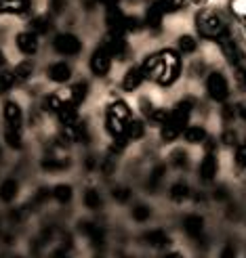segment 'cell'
<instances>
[{
	"mask_svg": "<svg viewBox=\"0 0 246 258\" xmlns=\"http://www.w3.org/2000/svg\"><path fill=\"white\" fill-rule=\"evenodd\" d=\"M189 111H191V101H181L179 105L175 107V111L168 113V120H166V124H164V128H162V139L166 141V143L175 141L181 133L185 131Z\"/></svg>",
	"mask_w": 246,
	"mask_h": 258,
	"instance_id": "cell-1",
	"label": "cell"
},
{
	"mask_svg": "<svg viewBox=\"0 0 246 258\" xmlns=\"http://www.w3.org/2000/svg\"><path fill=\"white\" fill-rule=\"evenodd\" d=\"M162 57V72L158 76V82L160 84H171L177 80L179 76V59L175 53H171V50H166V53L160 55Z\"/></svg>",
	"mask_w": 246,
	"mask_h": 258,
	"instance_id": "cell-2",
	"label": "cell"
},
{
	"mask_svg": "<svg viewBox=\"0 0 246 258\" xmlns=\"http://www.w3.org/2000/svg\"><path fill=\"white\" fill-rule=\"evenodd\" d=\"M53 46L59 55H78L82 50V42L74 34H59L55 38Z\"/></svg>",
	"mask_w": 246,
	"mask_h": 258,
	"instance_id": "cell-3",
	"label": "cell"
},
{
	"mask_svg": "<svg viewBox=\"0 0 246 258\" xmlns=\"http://www.w3.org/2000/svg\"><path fill=\"white\" fill-rule=\"evenodd\" d=\"M206 88H209V95L215 99V101H225L227 95H229V88H227V80L223 78V74H217L213 72L206 80Z\"/></svg>",
	"mask_w": 246,
	"mask_h": 258,
	"instance_id": "cell-4",
	"label": "cell"
},
{
	"mask_svg": "<svg viewBox=\"0 0 246 258\" xmlns=\"http://www.w3.org/2000/svg\"><path fill=\"white\" fill-rule=\"evenodd\" d=\"M198 30L204 34V36H213V38H217L221 32H225V28H223V21L219 19L217 15H202V17H198Z\"/></svg>",
	"mask_w": 246,
	"mask_h": 258,
	"instance_id": "cell-5",
	"label": "cell"
},
{
	"mask_svg": "<svg viewBox=\"0 0 246 258\" xmlns=\"http://www.w3.org/2000/svg\"><path fill=\"white\" fill-rule=\"evenodd\" d=\"M110 66H112V55L103 46H99L93 53V59H90V70L97 76H106L110 72Z\"/></svg>",
	"mask_w": 246,
	"mask_h": 258,
	"instance_id": "cell-6",
	"label": "cell"
},
{
	"mask_svg": "<svg viewBox=\"0 0 246 258\" xmlns=\"http://www.w3.org/2000/svg\"><path fill=\"white\" fill-rule=\"evenodd\" d=\"M101 46L106 48L112 57L122 59V57L126 55V44H124V40H122L120 34H110V36H106V40H103Z\"/></svg>",
	"mask_w": 246,
	"mask_h": 258,
	"instance_id": "cell-7",
	"label": "cell"
},
{
	"mask_svg": "<svg viewBox=\"0 0 246 258\" xmlns=\"http://www.w3.org/2000/svg\"><path fill=\"white\" fill-rule=\"evenodd\" d=\"M124 23H126V17L122 15V11L118 7H114V9H108V28L112 34H120L126 30L124 28Z\"/></svg>",
	"mask_w": 246,
	"mask_h": 258,
	"instance_id": "cell-8",
	"label": "cell"
},
{
	"mask_svg": "<svg viewBox=\"0 0 246 258\" xmlns=\"http://www.w3.org/2000/svg\"><path fill=\"white\" fill-rule=\"evenodd\" d=\"M17 48L21 50V53L25 55H32L36 53V48H38V38L34 32H21L17 36Z\"/></svg>",
	"mask_w": 246,
	"mask_h": 258,
	"instance_id": "cell-9",
	"label": "cell"
},
{
	"mask_svg": "<svg viewBox=\"0 0 246 258\" xmlns=\"http://www.w3.org/2000/svg\"><path fill=\"white\" fill-rule=\"evenodd\" d=\"M183 229H185V233H187L189 237H200V235H202V229H204L202 216H198V214H189V216H185Z\"/></svg>",
	"mask_w": 246,
	"mask_h": 258,
	"instance_id": "cell-10",
	"label": "cell"
},
{
	"mask_svg": "<svg viewBox=\"0 0 246 258\" xmlns=\"http://www.w3.org/2000/svg\"><path fill=\"white\" fill-rule=\"evenodd\" d=\"M5 120L9 126L19 128L21 126V109L15 101H7L5 103Z\"/></svg>",
	"mask_w": 246,
	"mask_h": 258,
	"instance_id": "cell-11",
	"label": "cell"
},
{
	"mask_svg": "<svg viewBox=\"0 0 246 258\" xmlns=\"http://www.w3.org/2000/svg\"><path fill=\"white\" fill-rule=\"evenodd\" d=\"M70 76H72V70L68 63H53V66L48 68V78L53 82H66V80H70Z\"/></svg>",
	"mask_w": 246,
	"mask_h": 258,
	"instance_id": "cell-12",
	"label": "cell"
},
{
	"mask_svg": "<svg viewBox=\"0 0 246 258\" xmlns=\"http://www.w3.org/2000/svg\"><path fill=\"white\" fill-rule=\"evenodd\" d=\"M57 113H59V120L66 126L78 124V109H76V103H63V107Z\"/></svg>",
	"mask_w": 246,
	"mask_h": 258,
	"instance_id": "cell-13",
	"label": "cell"
},
{
	"mask_svg": "<svg viewBox=\"0 0 246 258\" xmlns=\"http://www.w3.org/2000/svg\"><path fill=\"white\" fill-rule=\"evenodd\" d=\"M143 72H141V68H131L126 72V76H124V80H122V86H124V90H135L141 82H143Z\"/></svg>",
	"mask_w": 246,
	"mask_h": 258,
	"instance_id": "cell-14",
	"label": "cell"
},
{
	"mask_svg": "<svg viewBox=\"0 0 246 258\" xmlns=\"http://www.w3.org/2000/svg\"><path fill=\"white\" fill-rule=\"evenodd\" d=\"M215 174H217V158L213 156V153H206V158L200 164V176L204 180H213Z\"/></svg>",
	"mask_w": 246,
	"mask_h": 258,
	"instance_id": "cell-15",
	"label": "cell"
},
{
	"mask_svg": "<svg viewBox=\"0 0 246 258\" xmlns=\"http://www.w3.org/2000/svg\"><path fill=\"white\" fill-rule=\"evenodd\" d=\"M80 231H84V233L88 235V239H90V243H93V246H101L103 237H106L103 229L97 227V225H93V223H82V225H80Z\"/></svg>",
	"mask_w": 246,
	"mask_h": 258,
	"instance_id": "cell-16",
	"label": "cell"
},
{
	"mask_svg": "<svg viewBox=\"0 0 246 258\" xmlns=\"http://www.w3.org/2000/svg\"><path fill=\"white\" fill-rule=\"evenodd\" d=\"M30 0H0V13H25Z\"/></svg>",
	"mask_w": 246,
	"mask_h": 258,
	"instance_id": "cell-17",
	"label": "cell"
},
{
	"mask_svg": "<svg viewBox=\"0 0 246 258\" xmlns=\"http://www.w3.org/2000/svg\"><path fill=\"white\" fill-rule=\"evenodd\" d=\"M17 191H19V185H17V180L15 178H7L3 185H0V200L3 202H13L17 196Z\"/></svg>",
	"mask_w": 246,
	"mask_h": 258,
	"instance_id": "cell-18",
	"label": "cell"
},
{
	"mask_svg": "<svg viewBox=\"0 0 246 258\" xmlns=\"http://www.w3.org/2000/svg\"><path fill=\"white\" fill-rule=\"evenodd\" d=\"M106 126H108V133L112 137H122L126 133V122L116 118V115H112V113H108V124Z\"/></svg>",
	"mask_w": 246,
	"mask_h": 258,
	"instance_id": "cell-19",
	"label": "cell"
},
{
	"mask_svg": "<svg viewBox=\"0 0 246 258\" xmlns=\"http://www.w3.org/2000/svg\"><path fill=\"white\" fill-rule=\"evenodd\" d=\"M5 141H7V145L13 147V149H21V133H19V128H13V126H7V131H5Z\"/></svg>",
	"mask_w": 246,
	"mask_h": 258,
	"instance_id": "cell-20",
	"label": "cell"
},
{
	"mask_svg": "<svg viewBox=\"0 0 246 258\" xmlns=\"http://www.w3.org/2000/svg\"><path fill=\"white\" fill-rule=\"evenodd\" d=\"M145 241L150 243V246H156V248H162L168 243V235L164 233V231L156 229V231H150V233H145Z\"/></svg>",
	"mask_w": 246,
	"mask_h": 258,
	"instance_id": "cell-21",
	"label": "cell"
},
{
	"mask_svg": "<svg viewBox=\"0 0 246 258\" xmlns=\"http://www.w3.org/2000/svg\"><path fill=\"white\" fill-rule=\"evenodd\" d=\"M143 137V122H139V120H128L126 122V139H141Z\"/></svg>",
	"mask_w": 246,
	"mask_h": 258,
	"instance_id": "cell-22",
	"label": "cell"
},
{
	"mask_svg": "<svg viewBox=\"0 0 246 258\" xmlns=\"http://www.w3.org/2000/svg\"><path fill=\"white\" fill-rule=\"evenodd\" d=\"M209 137H206V131L200 126H191V128H185V141H189V143H202V141H206Z\"/></svg>",
	"mask_w": 246,
	"mask_h": 258,
	"instance_id": "cell-23",
	"label": "cell"
},
{
	"mask_svg": "<svg viewBox=\"0 0 246 258\" xmlns=\"http://www.w3.org/2000/svg\"><path fill=\"white\" fill-rule=\"evenodd\" d=\"M51 30V21L46 17H36L30 21V32H34L36 36H40V34H48Z\"/></svg>",
	"mask_w": 246,
	"mask_h": 258,
	"instance_id": "cell-24",
	"label": "cell"
},
{
	"mask_svg": "<svg viewBox=\"0 0 246 258\" xmlns=\"http://www.w3.org/2000/svg\"><path fill=\"white\" fill-rule=\"evenodd\" d=\"M162 15H164L162 7H160L158 3H154V5L150 7V11H147V23L154 25V28H158L160 21H162Z\"/></svg>",
	"mask_w": 246,
	"mask_h": 258,
	"instance_id": "cell-25",
	"label": "cell"
},
{
	"mask_svg": "<svg viewBox=\"0 0 246 258\" xmlns=\"http://www.w3.org/2000/svg\"><path fill=\"white\" fill-rule=\"evenodd\" d=\"M53 198L59 202V204H68L72 200V187L70 185H57L53 189Z\"/></svg>",
	"mask_w": 246,
	"mask_h": 258,
	"instance_id": "cell-26",
	"label": "cell"
},
{
	"mask_svg": "<svg viewBox=\"0 0 246 258\" xmlns=\"http://www.w3.org/2000/svg\"><path fill=\"white\" fill-rule=\"evenodd\" d=\"M187 196H189V187H187L185 183H175V185L171 187V198H173L175 202H183Z\"/></svg>",
	"mask_w": 246,
	"mask_h": 258,
	"instance_id": "cell-27",
	"label": "cell"
},
{
	"mask_svg": "<svg viewBox=\"0 0 246 258\" xmlns=\"http://www.w3.org/2000/svg\"><path fill=\"white\" fill-rule=\"evenodd\" d=\"M84 204H86V208L97 210V208H101V196H99L95 189H88L84 193Z\"/></svg>",
	"mask_w": 246,
	"mask_h": 258,
	"instance_id": "cell-28",
	"label": "cell"
},
{
	"mask_svg": "<svg viewBox=\"0 0 246 258\" xmlns=\"http://www.w3.org/2000/svg\"><path fill=\"white\" fill-rule=\"evenodd\" d=\"M70 162L68 160H53V158H48V160H42V168L48 170V172H55V170H63V168H68Z\"/></svg>",
	"mask_w": 246,
	"mask_h": 258,
	"instance_id": "cell-29",
	"label": "cell"
},
{
	"mask_svg": "<svg viewBox=\"0 0 246 258\" xmlns=\"http://www.w3.org/2000/svg\"><path fill=\"white\" fill-rule=\"evenodd\" d=\"M110 113L116 115V118L124 120V122H128V115H131V111H128V107H126V103H122V101L114 103V105L110 107Z\"/></svg>",
	"mask_w": 246,
	"mask_h": 258,
	"instance_id": "cell-30",
	"label": "cell"
},
{
	"mask_svg": "<svg viewBox=\"0 0 246 258\" xmlns=\"http://www.w3.org/2000/svg\"><path fill=\"white\" fill-rule=\"evenodd\" d=\"M15 74L13 72H0V93H7V90L13 88V84H15Z\"/></svg>",
	"mask_w": 246,
	"mask_h": 258,
	"instance_id": "cell-31",
	"label": "cell"
},
{
	"mask_svg": "<svg viewBox=\"0 0 246 258\" xmlns=\"http://www.w3.org/2000/svg\"><path fill=\"white\" fill-rule=\"evenodd\" d=\"M86 93H88V84H86V82H78V84H74V88H72L74 103H82V101L86 99Z\"/></svg>",
	"mask_w": 246,
	"mask_h": 258,
	"instance_id": "cell-32",
	"label": "cell"
},
{
	"mask_svg": "<svg viewBox=\"0 0 246 258\" xmlns=\"http://www.w3.org/2000/svg\"><path fill=\"white\" fill-rule=\"evenodd\" d=\"M162 176H164V166H156L154 172H152V176H150V180H147V189L150 191H156V187H158Z\"/></svg>",
	"mask_w": 246,
	"mask_h": 258,
	"instance_id": "cell-33",
	"label": "cell"
},
{
	"mask_svg": "<svg viewBox=\"0 0 246 258\" xmlns=\"http://www.w3.org/2000/svg\"><path fill=\"white\" fill-rule=\"evenodd\" d=\"M150 214H152L150 208H147V206H143V204H139V206H135V208H133V218L137 223H145L150 218Z\"/></svg>",
	"mask_w": 246,
	"mask_h": 258,
	"instance_id": "cell-34",
	"label": "cell"
},
{
	"mask_svg": "<svg viewBox=\"0 0 246 258\" xmlns=\"http://www.w3.org/2000/svg\"><path fill=\"white\" fill-rule=\"evenodd\" d=\"M13 74H15V78H17V80H25V78H28V76L32 74V63H30V61L19 63V66L15 68V72H13Z\"/></svg>",
	"mask_w": 246,
	"mask_h": 258,
	"instance_id": "cell-35",
	"label": "cell"
},
{
	"mask_svg": "<svg viewBox=\"0 0 246 258\" xmlns=\"http://www.w3.org/2000/svg\"><path fill=\"white\" fill-rule=\"evenodd\" d=\"M196 40H193L191 36H183V38H179V48L183 50V53H193L196 50Z\"/></svg>",
	"mask_w": 246,
	"mask_h": 258,
	"instance_id": "cell-36",
	"label": "cell"
},
{
	"mask_svg": "<svg viewBox=\"0 0 246 258\" xmlns=\"http://www.w3.org/2000/svg\"><path fill=\"white\" fill-rule=\"evenodd\" d=\"M147 115H150V122H154V124H166V120H168V113L164 109H152Z\"/></svg>",
	"mask_w": 246,
	"mask_h": 258,
	"instance_id": "cell-37",
	"label": "cell"
},
{
	"mask_svg": "<svg viewBox=\"0 0 246 258\" xmlns=\"http://www.w3.org/2000/svg\"><path fill=\"white\" fill-rule=\"evenodd\" d=\"M44 107L51 109V111H59V109L63 107V101H61L57 95H51V97H46V101H44Z\"/></svg>",
	"mask_w": 246,
	"mask_h": 258,
	"instance_id": "cell-38",
	"label": "cell"
},
{
	"mask_svg": "<svg viewBox=\"0 0 246 258\" xmlns=\"http://www.w3.org/2000/svg\"><path fill=\"white\" fill-rule=\"evenodd\" d=\"M112 196H114V200L116 202H128V198H131V189H126V187H116L114 191H112Z\"/></svg>",
	"mask_w": 246,
	"mask_h": 258,
	"instance_id": "cell-39",
	"label": "cell"
},
{
	"mask_svg": "<svg viewBox=\"0 0 246 258\" xmlns=\"http://www.w3.org/2000/svg\"><path fill=\"white\" fill-rule=\"evenodd\" d=\"M158 5L162 7L164 13H171L175 9H179L181 5H183V0H158Z\"/></svg>",
	"mask_w": 246,
	"mask_h": 258,
	"instance_id": "cell-40",
	"label": "cell"
},
{
	"mask_svg": "<svg viewBox=\"0 0 246 258\" xmlns=\"http://www.w3.org/2000/svg\"><path fill=\"white\" fill-rule=\"evenodd\" d=\"M236 166H238V168H246V141L236 151Z\"/></svg>",
	"mask_w": 246,
	"mask_h": 258,
	"instance_id": "cell-41",
	"label": "cell"
},
{
	"mask_svg": "<svg viewBox=\"0 0 246 258\" xmlns=\"http://www.w3.org/2000/svg\"><path fill=\"white\" fill-rule=\"evenodd\" d=\"M28 204L23 206V208H17V210H13L11 212V221H15V223H23L25 221V216H28Z\"/></svg>",
	"mask_w": 246,
	"mask_h": 258,
	"instance_id": "cell-42",
	"label": "cell"
},
{
	"mask_svg": "<svg viewBox=\"0 0 246 258\" xmlns=\"http://www.w3.org/2000/svg\"><path fill=\"white\" fill-rule=\"evenodd\" d=\"M173 164L177 166V168H185V166H187L185 153H183V151H175V153H173Z\"/></svg>",
	"mask_w": 246,
	"mask_h": 258,
	"instance_id": "cell-43",
	"label": "cell"
},
{
	"mask_svg": "<svg viewBox=\"0 0 246 258\" xmlns=\"http://www.w3.org/2000/svg\"><path fill=\"white\" fill-rule=\"evenodd\" d=\"M124 145H126V139H124V137H116L114 145L110 147V153H120V151L124 149Z\"/></svg>",
	"mask_w": 246,
	"mask_h": 258,
	"instance_id": "cell-44",
	"label": "cell"
},
{
	"mask_svg": "<svg viewBox=\"0 0 246 258\" xmlns=\"http://www.w3.org/2000/svg\"><path fill=\"white\" fill-rule=\"evenodd\" d=\"M46 198H51V191L46 187H40V191L36 193V198H34V204H42Z\"/></svg>",
	"mask_w": 246,
	"mask_h": 258,
	"instance_id": "cell-45",
	"label": "cell"
},
{
	"mask_svg": "<svg viewBox=\"0 0 246 258\" xmlns=\"http://www.w3.org/2000/svg\"><path fill=\"white\" fill-rule=\"evenodd\" d=\"M223 118L234 120L236 118V105H223Z\"/></svg>",
	"mask_w": 246,
	"mask_h": 258,
	"instance_id": "cell-46",
	"label": "cell"
},
{
	"mask_svg": "<svg viewBox=\"0 0 246 258\" xmlns=\"http://www.w3.org/2000/svg\"><path fill=\"white\" fill-rule=\"evenodd\" d=\"M124 28H126L128 32H135V30L139 28V19H137V17H126V23H124Z\"/></svg>",
	"mask_w": 246,
	"mask_h": 258,
	"instance_id": "cell-47",
	"label": "cell"
},
{
	"mask_svg": "<svg viewBox=\"0 0 246 258\" xmlns=\"http://www.w3.org/2000/svg\"><path fill=\"white\" fill-rule=\"evenodd\" d=\"M223 143H225V145H234V143H236V133H234V131L223 133Z\"/></svg>",
	"mask_w": 246,
	"mask_h": 258,
	"instance_id": "cell-48",
	"label": "cell"
},
{
	"mask_svg": "<svg viewBox=\"0 0 246 258\" xmlns=\"http://www.w3.org/2000/svg\"><path fill=\"white\" fill-rule=\"evenodd\" d=\"M63 7H66V0H51V9H53V13H61Z\"/></svg>",
	"mask_w": 246,
	"mask_h": 258,
	"instance_id": "cell-49",
	"label": "cell"
},
{
	"mask_svg": "<svg viewBox=\"0 0 246 258\" xmlns=\"http://www.w3.org/2000/svg\"><path fill=\"white\" fill-rule=\"evenodd\" d=\"M221 258H236V250H234V246H225V248L221 250Z\"/></svg>",
	"mask_w": 246,
	"mask_h": 258,
	"instance_id": "cell-50",
	"label": "cell"
},
{
	"mask_svg": "<svg viewBox=\"0 0 246 258\" xmlns=\"http://www.w3.org/2000/svg\"><path fill=\"white\" fill-rule=\"evenodd\" d=\"M236 115H240L242 120H246V105H244V103H238V105H236Z\"/></svg>",
	"mask_w": 246,
	"mask_h": 258,
	"instance_id": "cell-51",
	"label": "cell"
},
{
	"mask_svg": "<svg viewBox=\"0 0 246 258\" xmlns=\"http://www.w3.org/2000/svg\"><path fill=\"white\" fill-rule=\"evenodd\" d=\"M99 5H103L106 9H114V7H118V0H97Z\"/></svg>",
	"mask_w": 246,
	"mask_h": 258,
	"instance_id": "cell-52",
	"label": "cell"
},
{
	"mask_svg": "<svg viewBox=\"0 0 246 258\" xmlns=\"http://www.w3.org/2000/svg\"><path fill=\"white\" fill-rule=\"evenodd\" d=\"M101 170H103V174H112V170H114V164L108 160V162H103L101 164Z\"/></svg>",
	"mask_w": 246,
	"mask_h": 258,
	"instance_id": "cell-53",
	"label": "cell"
},
{
	"mask_svg": "<svg viewBox=\"0 0 246 258\" xmlns=\"http://www.w3.org/2000/svg\"><path fill=\"white\" fill-rule=\"evenodd\" d=\"M215 198H219V200H221V198H225V189H223V187H219V191L215 193Z\"/></svg>",
	"mask_w": 246,
	"mask_h": 258,
	"instance_id": "cell-54",
	"label": "cell"
},
{
	"mask_svg": "<svg viewBox=\"0 0 246 258\" xmlns=\"http://www.w3.org/2000/svg\"><path fill=\"white\" fill-rule=\"evenodd\" d=\"M5 63H7V57H5V53H3V50H0V68H3Z\"/></svg>",
	"mask_w": 246,
	"mask_h": 258,
	"instance_id": "cell-55",
	"label": "cell"
},
{
	"mask_svg": "<svg viewBox=\"0 0 246 258\" xmlns=\"http://www.w3.org/2000/svg\"><path fill=\"white\" fill-rule=\"evenodd\" d=\"M166 258H183V256H181V254H177V252H173V254H168Z\"/></svg>",
	"mask_w": 246,
	"mask_h": 258,
	"instance_id": "cell-56",
	"label": "cell"
},
{
	"mask_svg": "<svg viewBox=\"0 0 246 258\" xmlns=\"http://www.w3.org/2000/svg\"><path fill=\"white\" fill-rule=\"evenodd\" d=\"M15 258H21V256H15Z\"/></svg>",
	"mask_w": 246,
	"mask_h": 258,
	"instance_id": "cell-57",
	"label": "cell"
},
{
	"mask_svg": "<svg viewBox=\"0 0 246 258\" xmlns=\"http://www.w3.org/2000/svg\"><path fill=\"white\" fill-rule=\"evenodd\" d=\"M0 156H3V153H0Z\"/></svg>",
	"mask_w": 246,
	"mask_h": 258,
	"instance_id": "cell-58",
	"label": "cell"
}]
</instances>
